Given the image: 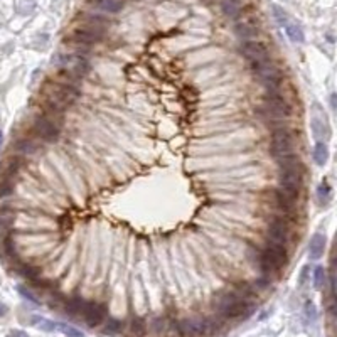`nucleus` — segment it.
<instances>
[{"instance_id": "1", "label": "nucleus", "mask_w": 337, "mask_h": 337, "mask_svg": "<svg viewBox=\"0 0 337 337\" xmlns=\"http://www.w3.org/2000/svg\"><path fill=\"white\" fill-rule=\"evenodd\" d=\"M214 307L226 319L248 317L253 312V305L250 300L236 294V292H226V294L216 297L214 298Z\"/></svg>"}, {"instance_id": "22", "label": "nucleus", "mask_w": 337, "mask_h": 337, "mask_svg": "<svg viewBox=\"0 0 337 337\" xmlns=\"http://www.w3.org/2000/svg\"><path fill=\"white\" fill-rule=\"evenodd\" d=\"M123 327H125V325H123L121 320H118V319H108L107 324H105V327H103V332L108 334V335H118V334L123 332Z\"/></svg>"}, {"instance_id": "28", "label": "nucleus", "mask_w": 337, "mask_h": 337, "mask_svg": "<svg viewBox=\"0 0 337 337\" xmlns=\"http://www.w3.org/2000/svg\"><path fill=\"white\" fill-rule=\"evenodd\" d=\"M221 7H223L224 14L229 17H236L240 14V5L236 0H221Z\"/></svg>"}, {"instance_id": "27", "label": "nucleus", "mask_w": 337, "mask_h": 337, "mask_svg": "<svg viewBox=\"0 0 337 337\" xmlns=\"http://www.w3.org/2000/svg\"><path fill=\"white\" fill-rule=\"evenodd\" d=\"M15 191V184H14V179H9V177H4L0 180V199L4 197H9L12 196Z\"/></svg>"}, {"instance_id": "2", "label": "nucleus", "mask_w": 337, "mask_h": 337, "mask_svg": "<svg viewBox=\"0 0 337 337\" xmlns=\"http://www.w3.org/2000/svg\"><path fill=\"white\" fill-rule=\"evenodd\" d=\"M42 93H44V101L59 110L71 107L80 98V91L73 85L61 81H47L42 88Z\"/></svg>"}, {"instance_id": "7", "label": "nucleus", "mask_w": 337, "mask_h": 337, "mask_svg": "<svg viewBox=\"0 0 337 337\" xmlns=\"http://www.w3.org/2000/svg\"><path fill=\"white\" fill-rule=\"evenodd\" d=\"M255 69V78L262 83V85L267 88V91H277L280 90V85H281V71L275 66L272 61L265 63L262 66H256Z\"/></svg>"}, {"instance_id": "34", "label": "nucleus", "mask_w": 337, "mask_h": 337, "mask_svg": "<svg viewBox=\"0 0 337 337\" xmlns=\"http://www.w3.org/2000/svg\"><path fill=\"white\" fill-rule=\"evenodd\" d=\"M19 292H20V295H24V297L27 298V300L34 302V303H39V300H37V298H36L34 295H32L31 292H27V290L24 289V287H19Z\"/></svg>"}, {"instance_id": "17", "label": "nucleus", "mask_w": 337, "mask_h": 337, "mask_svg": "<svg viewBox=\"0 0 337 337\" xmlns=\"http://www.w3.org/2000/svg\"><path fill=\"white\" fill-rule=\"evenodd\" d=\"M15 272H17L22 278H27L29 281L34 283L36 280H39L41 277V268L34 267V265H29V263H19L15 267Z\"/></svg>"}, {"instance_id": "6", "label": "nucleus", "mask_w": 337, "mask_h": 337, "mask_svg": "<svg viewBox=\"0 0 337 337\" xmlns=\"http://www.w3.org/2000/svg\"><path fill=\"white\" fill-rule=\"evenodd\" d=\"M287 263V250L285 245H278V243H268L260 255V268L265 275H275L278 273Z\"/></svg>"}, {"instance_id": "13", "label": "nucleus", "mask_w": 337, "mask_h": 337, "mask_svg": "<svg viewBox=\"0 0 337 337\" xmlns=\"http://www.w3.org/2000/svg\"><path fill=\"white\" fill-rule=\"evenodd\" d=\"M103 34L105 32H99L95 29H90V27H80L73 32L71 36V41L76 42V44H81V46H91V44L99 42L103 39Z\"/></svg>"}, {"instance_id": "26", "label": "nucleus", "mask_w": 337, "mask_h": 337, "mask_svg": "<svg viewBox=\"0 0 337 337\" xmlns=\"http://www.w3.org/2000/svg\"><path fill=\"white\" fill-rule=\"evenodd\" d=\"M54 332H61L68 337H83V332L80 329L73 327V325H68V324H63V322H56V329Z\"/></svg>"}, {"instance_id": "37", "label": "nucleus", "mask_w": 337, "mask_h": 337, "mask_svg": "<svg viewBox=\"0 0 337 337\" xmlns=\"http://www.w3.org/2000/svg\"><path fill=\"white\" fill-rule=\"evenodd\" d=\"M0 142H2V132H0Z\"/></svg>"}, {"instance_id": "14", "label": "nucleus", "mask_w": 337, "mask_h": 337, "mask_svg": "<svg viewBox=\"0 0 337 337\" xmlns=\"http://www.w3.org/2000/svg\"><path fill=\"white\" fill-rule=\"evenodd\" d=\"M272 201H273L275 206L280 209V211H283V213H294L295 211L297 196L283 191L281 187H280V189H275L272 192Z\"/></svg>"}, {"instance_id": "19", "label": "nucleus", "mask_w": 337, "mask_h": 337, "mask_svg": "<svg viewBox=\"0 0 337 337\" xmlns=\"http://www.w3.org/2000/svg\"><path fill=\"white\" fill-rule=\"evenodd\" d=\"M85 300H83L81 297L74 295L71 297L68 302L64 303V312L69 314V316H81L83 314V308H85Z\"/></svg>"}, {"instance_id": "29", "label": "nucleus", "mask_w": 337, "mask_h": 337, "mask_svg": "<svg viewBox=\"0 0 337 337\" xmlns=\"http://www.w3.org/2000/svg\"><path fill=\"white\" fill-rule=\"evenodd\" d=\"M330 194H332V191H330V186L327 182H324V184L319 186L317 189V197H319V202L320 204H327L330 201Z\"/></svg>"}, {"instance_id": "12", "label": "nucleus", "mask_w": 337, "mask_h": 337, "mask_svg": "<svg viewBox=\"0 0 337 337\" xmlns=\"http://www.w3.org/2000/svg\"><path fill=\"white\" fill-rule=\"evenodd\" d=\"M289 235H290V228L285 219L275 218L272 219V223L268 224V238L272 243L285 245L287 240H289Z\"/></svg>"}, {"instance_id": "16", "label": "nucleus", "mask_w": 337, "mask_h": 337, "mask_svg": "<svg viewBox=\"0 0 337 337\" xmlns=\"http://www.w3.org/2000/svg\"><path fill=\"white\" fill-rule=\"evenodd\" d=\"M15 148L22 153V155H36L42 150L41 143H36L31 139H19L17 143H15Z\"/></svg>"}, {"instance_id": "30", "label": "nucleus", "mask_w": 337, "mask_h": 337, "mask_svg": "<svg viewBox=\"0 0 337 337\" xmlns=\"http://www.w3.org/2000/svg\"><path fill=\"white\" fill-rule=\"evenodd\" d=\"M273 15H275V19H277V22L281 27H285L287 22L290 20V15L287 14L281 7H278V5H273Z\"/></svg>"}, {"instance_id": "24", "label": "nucleus", "mask_w": 337, "mask_h": 337, "mask_svg": "<svg viewBox=\"0 0 337 337\" xmlns=\"http://www.w3.org/2000/svg\"><path fill=\"white\" fill-rule=\"evenodd\" d=\"M312 128H314V135L317 137V139H329L330 132H329V126L324 125V121H320L319 118H314L312 120Z\"/></svg>"}, {"instance_id": "9", "label": "nucleus", "mask_w": 337, "mask_h": 337, "mask_svg": "<svg viewBox=\"0 0 337 337\" xmlns=\"http://www.w3.org/2000/svg\"><path fill=\"white\" fill-rule=\"evenodd\" d=\"M241 54L245 56L253 68L256 66H262L265 63L270 61V54H268V49L263 46L262 42H256V41H246L245 44L241 46Z\"/></svg>"}, {"instance_id": "20", "label": "nucleus", "mask_w": 337, "mask_h": 337, "mask_svg": "<svg viewBox=\"0 0 337 337\" xmlns=\"http://www.w3.org/2000/svg\"><path fill=\"white\" fill-rule=\"evenodd\" d=\"M285 31H287V36L290 37V41H294V42H303V39H305L300 24H297V22L292 19L285 24Z\"/></svg>"}, {"instance_id": "35", "label": "nucleus", "mask_w": 337, "mask_h": 337, "mask_svg": "<svg viewBox=\"0 0 337 337\" xmlns=\"http://www.w3.org/2000/svg\"><path fill=\"white\" fill-rule=\"evenodd\" d=\"M7 337H29L25 332H22V330H12V332H9Z\"/></svg>"}, {"instance_id": "4", "label": "nucleus", "mask_w": 337, "mask_h": 337, "mask_svg": "<svg viewBox=\"0 0 337 337\" xmlns=\"http://www.w3.org/2000/svg\"><path fill=\"white\" fill-rule=\"evenodd\" d=\"M256 115L265 120H283L292 115V105L281 96L278 90L268 91V95L265 96V101L256 108Z\"/></svg>"}, {"instance_id": "21", "label": "nucleus", "mask_w": 337, "mask_h": 337, "mask_svg": "<svg viewBox=\"0 0 337 337\" xmlns=\"http://www.w3.org/2000/svg\"><path fill=\"white\" fill-rule=\"evenodd\" d=\"M329 159V148L325 145L324 142H319L316 143V147H314V160H316L317 165H324L327 162Z\"/></svg>"}, {"instance_id": "31", "label": "nucleus", "mask_w": 337, "mask_h": 337, "mask_svg": "<svg viewBox=\"0 0 337 337\" xmlns=\"http://www.w3.org/2000/svg\"><path fill=\"white\" fill-rule=\"evenodd\" d=\"M17 9L20 14H31L32 10L36 9V4H34V0H19Z\"/></svg>"}, {"instance_id": "15", "label": "nucleus", "mask_w": 337, "mask_h": 337, "mask_svg": "<svg viewBox=\"0 0 337 337\" xmlns=\"http://www.w3.org/2000/svg\"><path fill=\"white\" fill-rule=\"evenodd\" d=\"M324 250H325V236L320 233L314 235L310 243H308V256L312 260H319L324 255Z\"/></svg>"}, {"instance_id": "10", "label": "nucleus", "mask_w": 337, "mask_h": 337, "mask_svg": "<svg viewBox=\"0 0 337 337\" xmlns=\"http://www.w3.org/2000/svg\"><path fill=\"white\" fill-rule=\"evenodd\" d=\"M32 132L44 142H54L59 137V126L47 117H36L32 121Z\"/></svg>"}, {"instance_id": "18", "label": "nucleus", "mask_w": 337, "mask_h": 337, "mask_svg": "<svg viewBox=\"0 0 337 337\" xmlns=\"http://www.w3.org/2000/svg\"><path fill=\"white\" fill-rule=\"evenodd\" d=\"M91 5L95 7L105 10V12H110V14H115L123 7V0H90Z\"/></svg>"}, {"instance_id": "32", "label": "nucleus", "mask_w": 337, "mask_h": 337, "mask_svg": "<svg viewBox=\"0 0 337 337\" xmlns=\"http://www.w3.org/2000/svg\"><path fill=\"white\" fill-rule=\"evenodd\" d=\"M324 281H325V270L322 267H317L316 272H314V285L320 289L324 285Z\"/></svg>"}, {"instance_id": "23", "label": "nucleus", "mask_w": 337, "mask_h": 337, "mask_svg": "<svg viewBox=\"0 0 337 337\" xmlns=\"http://www.w3.org/2000/svg\"><path fill=\"white\" fill-rule=\"evenodd\" d=\"M130 332H132V335H135V337H143L147 334V324H145V320L143 319H140V317H134L132 319V322H130Z\"/></svg>"}, {"instance_id": "33", "label": "nucleus", "mask_w": 337, "mask_h": 337, "mask_svg": "<svg viewBox=\"0 0 337 337\" xmlns=\"http://www.w3.org/2000/svg\"><path fill=\"white\" fill-rule=\"evenodd\" d=\"M305 314H307V317H308V319L316 320L317 312H316V307H314V303H312V302H307V305H305Z\"/></svg>"}, {"instance_id": "5", "label": "nucleus", "mask_w": 337, "mask_h": 337, "mask_svg": "<svg viewBox=\"0 0 337 337\" xmlns=\"http://www.w3.org/2000/svg\"><path fill=\"white\" fill-rule=\"evenodd\" d=\"M177 329L180 337H208L219 332L221 324L218 320L206 317H191L177 320Z\"/></svg>"}, {"instance_id": "36", "label": "nucleus", "mask_w": 337, "mask_h": 337, "mask_svg": "<svg viewBox=\"0 0 337 337\" xmlns=\"http://www.w3.org/2000/svg\"><path fill=\"white\" fill-rule=\"evenodd\" d=\"M5 314H7V307H5L4 303H0V317L5 316Z\"/></svg>"}, {"instance_id": "3", "label": "nucleus", "mask_w": 337, "mask_h": 337, "mask_svg": "<svg viewBox=\"0 0 337 337\" xmlns=\"http://www.w3.org/2000/svg\"><path fill=\"white\" fill-rule=\"evenodd\" d=\"M278 162H280L281 189L290 192V194H294V196H298V191H300L302 180H303V165L294 153L283 159H278Z\"/></svg>"}, {"instance_id": "25", "label": "nucleus", "mask_w": 337, "mask_h": 337, "mask_svg": "<svg viewBox=\"0 0 337 337\" xmlns=\"http://www.w3.org/2000/svg\"><path fill=\"white\" fill-rule=\"evenodd\" d=\"M256 32H258L256 27L251 25L250 22H240V24L236 25V34H238L240 37H245V39L256 36Z\"/></svg>"}, {"instance_id": "11", "label": "nucleus", "mask_w": 337, "mask_h": 337, "mask_svg": "<svg viewBox=\"0 0 337 337\" xmlns=\"http://www.w3.org/2000/svg\"><path fill=\"white\" fill-rule=\"evenodd\" d=\"M81 316L90 327H98V325H101L105 322V319H107V307L98 302H86Z\"/></svg>"}, {"instance_id": "8", "label": "nucleus", "mask_w": 337, "mask_h": 337, "mask_svg": "<svg viewBox=\"0 0 337 337\" xmlns=\"http://www.w3.org/2000/svg\"><path fill=\"white\" fill-rule=\"evenodd\" d=\"M295 148L294 135L290 134L289 128H277L273 130L272 135V152L275 159H283L287 155H292Z\"/></svg>"}]
</instances>
